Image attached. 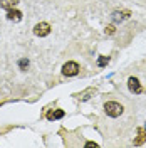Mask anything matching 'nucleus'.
<instances>
[{"label": "nucleus", "mask_w": 146, "mask_h": 148, "mask_svg": "<svg viewBox=\"0 0 146 148\" xmlns=\"http://www.w3.org/2000/svg\"><path fill=\"white\" fill-rule=\"evenodd\" d=\"M104 111H106V114L111 116V118H118V116L123 114L124 108L116 101H108V103H104Z\"/></svg>", "instance_id": "nucleus-1"}, {"label": "nucleus", "mask_w": 146, "mask_h": 148, "mask_svg": "<svg viewBox=\"0 0 146 148\" xmlns=\"http://www.w3.org/2000/svg\"><path fill=\"white\" fill-rule=\"evenodd\" d=\"M79 64L77 62H74V61H69V62H65L62 66V74L67 76V77H72V76H77L79 74Z\"/></svg>", "instance_id": "nucleus-2"}, {"label": "nucleus", "mask_w": 146, "mask_h": 148, "mask_svg": "<svg viewBox=\"0 0 146 148\" xmlns=\"http://www.w3.org/2000/svg\"><path fill=\"white\" fill-rule=\"evenodd\" d=\"M34 34L37 37H46L50 34V25L47 24V22H40V24H37L35 27H34Z\"/></svg>", "instance_id": "nucleus-3"}, {"label": "nucleus", "mask_w": 146, "mask_h": 148, "mask_svg": "<svg viewBox=\"0 0 146 148\" xmlns=\"http://www.w3.org/2000/svg\"><path fill=\"white\" fill-rule=\"evenodd\" d=\"M128 88H129V91L133 92V94L143 92V88H141V84H139V81H138L136 77H129L128 79Z\"/></svg>", "instance_id": "nucleus-4"}, {"label": "nucleus", "mask_w": 146, "mask_h": 148, "mask_svg": "<svg viewBox=\"0 0 146 148\" xmlns=\"http://www.w3.org/2000/svg\"><path fill=\"white\" fill-rule=\"evenodd\" d=\"M7 18H9V20H15V22H18V20H22V12H20V10L10 9L9 14H7Z\"/></svg>", "instance_id": "nucleus-5"}, {"label": "nucleus", "mask_w": 146, "mask_h": 148, "mask_svg": "<svg viewBox=\"0 0 146 148\" xmlns=\"http://www.w3.org/2000/svg\"><path fill=\"white\" fill-rule=\"evenodd\" d=\"M146 141V130L145 128H138V138L134 140V145H141Z\"/></svg>", "instance_id": "nucleus-6"}, {"label": "nucleus", "mask_w": 146, "mask_h": 148, "mask_svg": "<svg viewBox=\"0 0 146 148\" xmlns=\"http://www.w3.org/2000/svg\"><path fill=\"white\" fill-rule=\"evenodd\" d=\"M17 3H18V0H2L0 2V7L5 9V10H10V9H14Z\"/></svg>", "instance_id": "nucleus-7"}, {"label": "nucleus", "mask_w": 146, "mask_h": 148, "mask_svg": "<svg viewBox=\"0 0 146 148\" xmlns=\"http://www.w3.org/2000/svg\"><path fill=\"white\" fill-rule=\"evenodd\" d=\"M129 17V10H123V12H114L113 14V18H114V22H121L123 18Z\"/></svg>", "instance_id": "nucleus-8"}, {"label": "nucleus", "mask_w": 146, "mask_h": 148, "mask_svg": "<svg viewBox=\"0 0 146 148\" xmlns=\"http://www.w3.org/2000/svg\"><path fill=\"white\" fill-rule=\"evenodd\" d=\"M62 116H64V111H62V110L50 111V113L47 114V118H49V120H59V118H62Z\"/></svg>", "instance_id": "nucleus-9"}, {"label": "nucleus", "mask_w": 146, "mask_h": 148, "mask_svg": "<svg viewBox=\"0 0 146 148\" xmlns=\"http://www.w3.org/2000/svg\"><path fill=\"white\" fill-rule=\"evenodd\" d=\"M108 62H109V57H108V56H99V59H98V66H99V67L108 66Z\"/></svg>", "instance_id": "nucleus-10"}, {"label": "nucleus", "mask_w": 146, "mask_h": 148, "mask_svg": "<svg viewBox=\"0 0 146 148\" xmlns=\"http://www.w3.org/2000/svg\"><path fill=\"white\" fill-rule=\"evenodd\" d=\"M94 92H96V91L91 88V89H87L86 92H82V96H79V98H81L82 101H86V99H89V98H91V94H94Z\"/></svg>", "instance_id": "nucleus-11"}, {"label": "nucleus", "mask_w": 146, "mask_h": 148, "mask_svg": "<svg viewBox=\"0 0 146 148\" xmlns=\"http://www.w3.org/2000/svg\"><path fill=\"white\" fill-rule=\"evenodd\" d=\"M18 67H20V69H27L29 67V59H20V61H18Z\"/></svg>", "instance_id": "nucleus-12"}, {"label": "nucleus", "mask_w": 146, "mask_h": 148, "mask_svg": "<svg viewBox=\"0 0 146 148\" xmlns=\"http://www.w3.org/2000/svg\"><path fill=\"white\" fill-rule=\"evenodd\" d=\"M114 32H116V29H114V25H108V27H106V34H114Z\"/></svg>", "instance_id": "nucleus-13"}, {"label": "nucleus", "mask_w": 146, "mask_h": 148, "mask_svg": "<svg viewBox=\"0 0 146 148\" xmlns=\"http://www.w3.org/2000/svg\"><path fill=\"white\" fill-rule=\"evenodd\" d=\"M86 147H98V143H94V141H87V143H86Z\"/></svg>", "instance_id": "nucleus-14"}]
</instances>
